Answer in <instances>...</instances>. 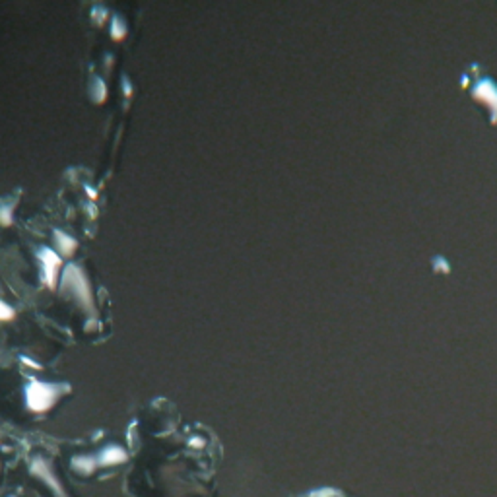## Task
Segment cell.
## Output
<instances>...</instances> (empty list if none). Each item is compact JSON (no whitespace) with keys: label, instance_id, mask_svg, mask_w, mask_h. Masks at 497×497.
I'll return each mask as SVG.
<instances>
[{"label":"cell","instance_id":"obj_1","mask_svg":"<svg viewBox=\"0 0 497 497\" xmlns=\"http://www.w3.org/2000/svg\"><path fill=\"white\" fill-rule=\"evenodd\" d=\"M10 309L4 305V303H0V317H8Z\"/></svg>","mask_w":497,"mask_h":497}]
</instances>
